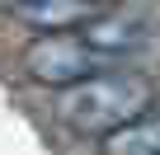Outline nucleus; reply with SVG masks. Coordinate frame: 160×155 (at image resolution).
Instances as JSON below:
<instances>
[{
    "mask_svg": "<svg viewBox=\"0 0 160 155\" xmlns=\"http://www.w3.org/2000/svg\"><path fill=\"white\" fill-rule=\"evenodd\" d=\"M80 5H90V10H108V5H118V0H80Z\"/></svg>",
    "mask_w": 160,
    "mask_h": 155,
    "instance_id": "obj_6",
    "label": "nucleus"
},
{
    "mask_svg": "<svg viewBox=\"0 0 160 155\" xmlns=\"http://www.w3.org/2000/svg\"><path fill=\"white\" fill-rule=\"evenodd\" d=\"M80 38H85L104 61H113L118 70L127 61H137L151 42H155V28L146 19H132V14H94L85 28H80Z\"/></svg>",
    "mask_w": 160,
    "mask_h": 155,
    "instance_id": "obj_3",
    "label": "nucleus"
},
{
    "mask_svg": "<svg viewBox=\"0 0 160 155\" xmlns=\"http://www.w3.org/2000/svg\"><path fill=\"white\" fill-rule=\"evenodd\" d=\"M151 108H155L151 75H141V70H104V75H90V80L61 90L57 118L80 136H99L104 141L108 132L137 122Z\"/></svg>",
    "mask_w": 160,
    "mask_h": 155,
    "instance_id": "obj_1",
    "label": "nucleus"
},
{
    "mask_svg": "<svg viewBox=\"0 0 160 155\" xmlns=\"http://www.w3.org/2000/svg\"><path fill=\"white\" fill-rule=\"evenodd\" d=\"M19 24L28 28H42V33H75V28H85L99 10L90 5H80V0H0Z\"/></svg>",
    "mask_w": 160,
    "mask_h": 155,
    "instance_id": "obj_4",
    "label": "nucleus"
},
{
    "mask_svg": "<svg viewBox=\"0 0 160 155\" xmlns=\"http://www.w3.org/2000/svg\"><path fill=\"white\" fill-rule=\"evenodd\" d=\"M99 150H104V155H160V113L151 108V113H141L137 122L108 132V136L99 141Z\"/></svg>",
    "mask_w": 160,
    "mask_h": 155,
    "instance_id": "obj_5",
    "label": "nucleus"
},
{
    "mask_svg": "<svg viewBox=\"0 0 160 155\" xmlns=\"http://www.w3.org/2000/svg\"><path fill=\"white\" fill-rule=\"evenodd\" d=\"M104 70H118V66L104 61L80 33H42L24 47V75L47 90H71V85L104 75Z\"/></svg>",
    "mask_w": 160,
    "mask_h": 155,
    "instance_id": "obj_2",
    "label": "nucleus"
}]
</instances>
